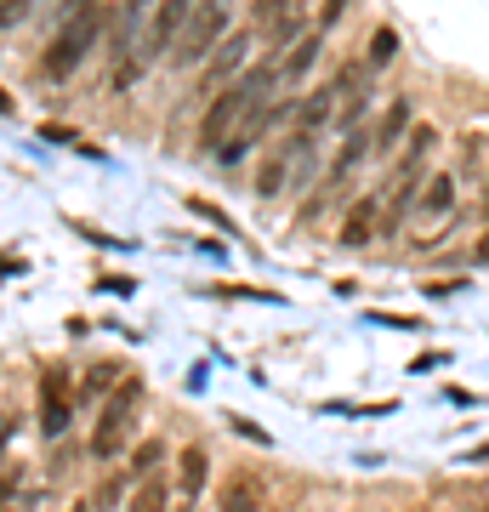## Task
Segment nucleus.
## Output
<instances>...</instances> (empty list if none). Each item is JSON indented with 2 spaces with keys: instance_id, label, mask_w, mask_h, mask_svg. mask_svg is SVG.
Listing matches in <instances>:
<instances>
[{
  "instance_id": "15",
  "label": "nucleus",
  "mask_w": 489,
  "mask_h": 512,
  "mask_svg": "<svg viewBox=\"0 0 489 512\" xmlns=\"http://www.w3.org/2000/svg\"><path fill=\"white\" fill-rule=\"evenodd\" d=\"M160 461H165V444H160V439H143L137 450H131V478L160 473Z\"/></svg>"
},
{
  "instance_id": "17",
  "label": "nucleus",
  "mask_w": 489,
  "mask_h": 512,
  "mask_svg": "<svg viewBox=\"0 0 489 512\" xmlns=\"http://www.w3.org/2000/svg\"><path fill=\"white\" fill-rule=\"evenodd\" d=\"M285 12H290V0H251V18L262 23V29H273Z\"/></svg>"
},
{
  "instance_id": "6",
  "label": "nucleus",
  "mask_w": 489,
  "mask_h": 512,
  "mask_svg": "<svg viewBox=\"0 0 489 512\" xmlns=\"http://www.w3.org/2000/svg\"><path fill=\"white\" fill-rule=\"evenodd\" d=\"M69 376H63V370H46V376H40V433H46V439H63V433H69Z\"/></svg>"
},
{
  "instance_id": "12",
  "label": "nucleus",
  "mask_w": 489,
  "mask_h": 512,
  "mask_svg": "<svg viewBox=\"0 0 489 512\" xmlns=\"http://www.w3.org/2000/svg\"><path fill=\"white\" fill-rule=\"evenodd\" d=\"M319 46H325L319 35H302V40H296V52H290L285 63H279V80H302V74L313 69V57H319Z\"/></svg>"
},
{
  "instance_id": "9",
  "label": "nucleus",
  "mask_w": 489,
  "mask_h": 512,
  "mask_svg": "<svg viewBox=\"0 0 489 512\" xmlns=\"http://www.w3.org/2000/svg\"><path fill=\"white\" fill-rule=\"evenodd\" d=\"M245 52H251V35H222L217 52L205 57V80H222V74H234L239 63H245Z\"/></svg>"
},
{
  "instance_id": "10",
  "label": "nucleus",
  "mask_w": 489,
  "mask_h": 512,
  "mask_svg": "<svg viewBox=\"0 0 489 512\" xmlns=\"http://www.w3.org/2000/svg\"><path fill=\"white\" fill-rule=\"evenodd\" d=\"M290 183V148H273L268 160H262V171H256V194L262 200H279Z\"/></svg>"
},
{
  "instance_id": "5",
  "label": "nucleus",
  "mask_w": 489,
  "mask_h": 512,
  "mask_svg": "<svg viewBox=\"0 0 489 512\" xmlns=\"http://www.w3.org/2000/svg\"><path fill=\"white\" fill-rule=\"evenodd\" d=\"M188 6H194V0H160V6H154V18H148V29H143V40H137V52H143V57L171 52L177 35H182V23H188Z\"/></svg>"
},
{
  "instance_id": "7",
  "label": "nucleus",
  "mask_w": 489,
  "mask_h": 512,
  "mask_svg": "<svg viewBox=\"0 0 489 512\" xmlns=\"http://www.w3.org/2000/svg\"><path fill=\"white\" fill-rule=\"evenodd\" d=\"M381 228V194H364V200H353V211L342 217V245L347 251H364L370 239H376Z\"/></svg>"
},
{
  "instance_id": "26",
  "label": "nucleus",
  "mask_w": 489,
  "mask_h": 512,
  "mask_svg": "<svg viewBox=\"0 0 489 512\" xmlns=\"http://www.w3.org/2000/svg\"><path fill=\"white\" fill-rule=\"evenodd\" d=\"M0 109H12V97H6V92H0Z\"/></svg>"
},
{
  "instance_id": "4",
  "label": "nucleus",
  "mask_w": 489,
  "mask_h": 512,
  "mask_svg": "<svg viewBox=\"0 0 489 512\" xmlns=\"http://www.w3.org/2000/svg\"><path fill=\"white\" fill-rule=\"evenodd\" d=\"M222 35H228V0H200V6H188V23H182L171 52H177L182 69H194V63H205V57L217 52Z\"/></svg>"
},
{
  "instance_id": "20",
  "label": "nucleus",
  "mask_w": 489,
  "mask_h": 512,
  "mask_svg": "<svg viewBox=\"0 0 489 512\" xmlns=\"http://www.w3.org/2000/svg\"><path fill=\"white\" fill-rule=\"evenodd\" d=\"M131 478V473H126ZM126 478H109V484H103V490L91 495V507H114V501H120V495H126Z\"/></svg>"
},
{
  "instance_id": "25",
  "label": "nucleus",
  "mask_w": 489,
  "mask_h": 512,
  "mask_svg": "<svg viewBox=\"0 0 489 512\" xmlns=\"http://www.w3.org/2000/svg\"><path fill=\"white\" fill-rule=\"evenodd\" d=\"M478 262H489V239H484V251H478Z\"/></svg>"
},
{
  "instance_id": "2",
  "label": "nucleus",
  "mask_w": 489,
  "mask_h": 512,
  "mask_svg": "<svg viewBox=\"0 0 489 512\" xmlns=\"http://www.w3.org/2000/svg\"><path fill=\"white\" fill-rule=\"evenodd\" d=\"M97 35H103V12L97 6H86V12H74V18H63V29L52 35V46H46V80H69L80 63H86V52L97 46Z\"/></svg>"
},
{
  "instance_id": "21",
  "label": "nucleus",
  "mask_w": 489,
  "mask_h": 512,
  "mask_svg": "<svg viewBox=\"0 0 489 512\" xmlns=\"http://www.w3.org/2000/svg\"><path fill=\"white\" fill-rule=\"evenodd\" d=\"M228 427H234V433H245V439H256V444H268V433H262L256 421H245V416H228Z\"/></svg>"
},
{
  "instance_id": "14",
  "label": "nucleus",
  "mask_w": 489,
  "mask_h": 512,
  "mask_svg": "<svg viewBox=\"0 0 489 512\" xmlns=\"http://www.w3.org/2000/svg\"><path fill=\"white\" fill-rule=\"evenodd\" d=\"M404 126H410V103H393V109L381 114V126H376V148H393Z\"/></svg>"
},
{
  "instance_id": "24",
  "label": "nucleus",
  "mask_w": 489,
  "mask_h": 512,
  "mask_svg": "<svg viewBox=\"0 0 489 512\" xmlns=\"http://www.w3.org/2000/svg\"><path fill=\"white\" fill-rule=\"evenodd\" d=\"M6 439H12V421L0 416V450H6Z\"/></svg>"
},
{
  "instance_id": "27",
  "label": "nucleus",
  "mask_w": 489,
  "mask_h": 512,
  "mask_svg": "<svg viewBox=\"0 0 489 512\" xmlns=\"http://www.w3.org/2000/svg\"><path fill=\"white\" fill-rule=\"evenodd\" d=\"M478 512H489V501H484V507H478Z\"/></svg>"
},
{
  "instance_id": "16",
  "label": "nucleus",
  "mask_w": 489,
  "mask_h": 512,
  "mask_svg": "<svg viewBox=\"0 0 489 512\" xmlns=\"http://www.w3.org/2000/svg\"><path fill=\"white\" fill-rule=\"evenodd\" d=\"M131 512H165V484L160 478H143V490L131 495Z\"/></svg>"
},
{
  "instance_id": "22",
  "label": "nucleus",
  "mask_w": 489,
  "mask_h": 512,
  "mask_svg": "<svg viewBox=\"0 0 489 512\" xmlns=\"http://www.w3.org/2000/svg\"><path fill=\"white\" fill-rule=\"evenodd\" d=\"M342 6H347V0H325V12H319V23H325V29H330V23L342 18Z\"/></svg>"
},
{
  "instance_id": "19",
  "label": "nucleus",
  "mask_w": 489,
  "mask_h": 512,
  "mask_svg": "<svg viewBox=\"0 0 489 512\" xmlns=\"http://www.w3.org/2000/svg\"><path fill=\"white\" fill-rule=\"evenodd\" d=\"M29 6H35V0H0V29H18V23L29 18Z\"/></svg>"
},
{
  "instance_id": "18",
  "label": "nucleus",
  "mask_w": 489,
  "mask_h": 512,
  "mask_svg": "<svg viewBox=\"0 0 489 512\" xmlns=\"http://www.w3.org/2000/svg\"><path fill=\"white\" fill-rule=\"evenodd\" d=\"M399 52V35H393V29H376V40H370V63H376V69H387V57Z\"/></svg>"
},
{
  "instance_id": "11",
  "label": "nucleus",
  "mask_w": 489,
  "mask_h": 512,
  "mask_svg": "<svg viewBox=\"0 0 489 512\" xmlns=\"http://www.w3.org/2000/svg\"><path fill=\"white\" fill-rule=\"evenodd\" d=\"M205 473H211L205 450H200V444H188V450L177 456V484H182V495H200V490H205Z\"/></svg>"
},
{
  "instance_id": "23",
  "label": "nucleus",
  "mask_w": 489,
  "mask_h": 512,
  "mask_svg": "<svg viewBox=\"0 0 489 512\" xmlns=\"http://www.w3.org/2000/svg\"><path fill=\"white\" fill-rule=\"evenodd\" d=\"M12 490H18V478H12V473H0V501H6Z\"/></svg>"
},
{
  "instance_id": "3",
  "label": "nucleus",
  "mask_w": 489,
  "mask_h": 512,
  "mask_svg": "<svg viewBox=\"0 0 489 512\" xmlns=\"http://www.w3.org/2000/svg\"><path fill=\"white\" fill-rule=\"evenodd\" d=\"M137 410H143V382L137 376H126V382L109 393V404H103V416H97V433H91V456H120L131 444V421H137Z\"/></svg>"
},
{
  "instance_id": "28",
  "label": "nucleus",
  "mask_w": 489,
  "mask_h": 512,
  "mask_svg": "<svg viewBox=\"0 0 489 512\" xmlns=\"http://www.w3.org/2000/svg\"><path fill=\"white\" fill-rule=\"evenodd\" d=\"M74 512H91V507H74Z\"/></svg>"
},
{
  "instance_id": "8",
  "label": "nucleus",
  "mask_w": 489,
  "mask_h": 512,
  "mask_svg": "<svg viewBox=\"0 0 489 512\" xmlns=\"http://www.w3.org/2000/svg\"><path fill=\"white\" fill-rule=\"evenodd\" d=\"M222 512H268V490L256 473H239L228 490H222Z\"/></svg>"
},
{
  "instance_id": "13",
  "label": "nucleus",
  "mask_w": 489,
  "mask_h": 512,
  "mask_svg": "<svg viewBox=\"0 0 489 512\" xmlns=\"http://www.w3.org/2000/svg\"><path fill=\"white\" fill-rule=\"evenodd\" d=\"M450 205H455V183H450V177H433V183L421 188V211H427V217H450Z\"/></svg>"
},
{
  "instance_id": "1",
  "label": "nucleus",
  "mask_w": 489,
  "mask_h": 512,
  "mask_svg": "<svg viewBox=\"0 0 489 512\" xmlns=\"http://www.w3.org/2000/svg\"><path fill=\"white\" fill-rule=\"evenodd\" d=\"M273 80H279V63H262V69H251L245 80H234V86H228V92H222L211 109H205L200 143H205V148H222L239 126H245V120H251V114L268 109V103H273V97H268V92H273Z\"/></svg>"
}]
</instances>
